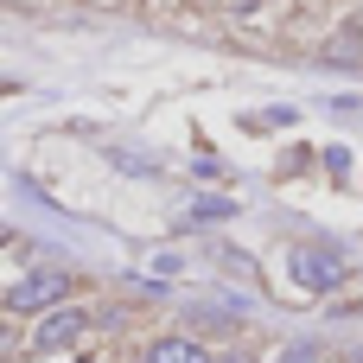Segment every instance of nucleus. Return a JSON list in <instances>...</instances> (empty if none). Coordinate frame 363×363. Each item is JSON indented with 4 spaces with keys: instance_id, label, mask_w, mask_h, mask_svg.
Listing matches in <instances>:
<instances>
[{
    "instance_id": "obj_6",
    "label": "nucleus",
    "mask_w": 363,
    "mask_h": 363,
    "mask_svg": "<svg viewBox=\"0 0 363 363\" xmlns=\"http://www.w3.org/2000/svg\"><path fill=\"white\" fill-rule=\"evenodd\" d=\"M281 363H319V345H287Z\"/></svg>"
},
{
    "instance_id": "obj_5",
    "label": "nucleus",
    "mask_w": 363,
    "mask_h": 363,
    "mask_svg": "<svg viewBox=\"0 0 363 363\" xmlns=\"http://www.w3.org/2000/svg\"><path fill=\"white\" fill-rule=\"evenodd\" d=\"M191 217H198V223H204V217H236V204H230V198H198Z\"/></svg>"
},
{
    "instance_id": "obj_3",
    "label": "nucleus",
    "mask_w": 363,
    "mask_h": 363,
    "mask_svg": "<svg viewBox=\"0 0 363 363\" xmlns=\"http://www.w3.org/2000/svg\"><path fill=\"white\" fill-rule=\"evenodd\" d=\"M83 325H89V319H83V313H70V306H64V313H45V325L32 332V345H38V351H64V345H77V338H83Z\"/></svg>"
},
{
    "instance_id": "obj_4",
    "label": "nucleus",
    "mask_w": 363,
    "mask_h": 363,
    "mask_svg": "<svg viewBox=\"0 0 363 363\" xmlns=\"http://www.w3.org/2000/svg\"><path fill=\"white\" fill-rule=\"evenodd\" d=\"M147 363H211V357H204V345H191V338H160V345L147 351Z\"/></svg>"
},
{
    "instance_id": "obj_2",
    "label": "nucleus",
    "mask_w": 363,
    "mask_h": 363,
    "mask_svg": "<svg viewBox=\"0 0 363 363\" xmlns=\"http://www.w3.org/2000/svg\"><path fill=\"white\" fill-rule=\"evenodd\" d=\"M294 281H300L306 294H332V287L345 281V262L325 255V249H294Z\"/></svg>"
},
{
    "instance_id": "obj_7",
    "label": "nucleus",
    "mask_w": 363,
    "mask_h": 363,
    "mask_svg": "<svg viewBox=\"0 0 363 363\" xmlns=\"http://www.w3.org/2000/svg\"><path fill=\"white\" fill-rule=\"evenodd\" d=\"M191 166H198V179H223V160H211V153H198Z\"/></svg>"
},
{
    "instance_id": "obj_1",
    "label": "nucleus",
    "mask_w": 363,
    "mask_h": 363,
    "mask_svg": "<svg viewBox=\"0 0 363 363\" xmlns=\"http://www.w3.org/2000/svg\"><path fill=\"white\" fill-rule=\"evenodd\" d=\"M64 294H70V274H57V268H38V274L13 281L6 306H13V313H45V306H57Z\"/></svg>"
}]
</instances>
